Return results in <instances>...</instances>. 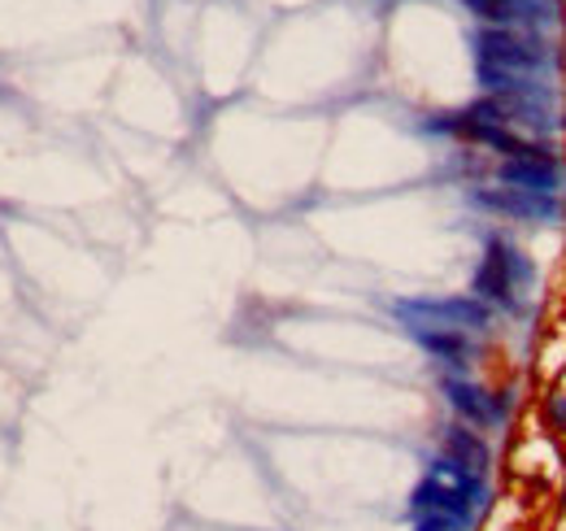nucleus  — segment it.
<instances>
[{
	"label": "nucleus",
	"mask_w": 566,
	"mask_h": 531,
	"mask_svg": "<svg viewBox=\"0 0 566 531\" xmlns=\"http://www.w3.org/2000/svg\"><path fill=\"white\" fill-rule=\"evenodd\" d=\"M549 66V49L536 35L514 27H489L475 35V74L489 92H523L541 87L536 74Z\"/></svg>",
	"instance_id": "obj_1"
},
{
	"label": "nucleus",
	"mask_w": 566,
	"mask_h": 531,
	"mask_svg": "<svg viewBox=\"0 0 566 531\" xmlns=\"http://www.w3.org/2000/svg\"><path fill=\"white\" fill-rule=\"evenodd\" d=\"M397 319L415 327H431V332H484L489 327V305L480 296H449V301H397L392 305Z\"/></svg>",
	"instance_id": "obj_2"
},
{
	"label": "nucleus",
	"mask_w": 566,
	"mask_h": 531,
	"mask_svg": "<svg viewBox=\"0 0 566 531\" xmlns=\"http://www.w3.org/2000/svg\"><path fill=\"white\" fill-rule=\"evenodd\" d=\"M532 283V266L523 262V253L505 240H489L484 262L475 270V296L496 301V305H514V296Z\"/></svg>",
	"instance_id": "obj_3"
},
{
	"label": "nucleus",
	"mask_w": 566,
	"mask_h": 531,
	"mask_svg": "<svg viewBox=\"0 0 566 531\" xmlns=\"http://www.w3.org/2000/svg\"><path fill=\"white\" fill-rule=\"evenodd\" d=\"M496 179L505 188H523V192H545L554 197L563 188V166L554 153H541V157H514V162H501L496 166Z\"/></svg>",
	"instance_id": "obj_4"
},
{
	"label": "nucleus",
	"mask_w": 566,
	"mask_h": 531,
	"mask_svg": "<svg viewBox=\"0 0 566 531\" xmlns=\"http://www.w3.org/2000/svg\"><path fill=\"white\" fill-rule=\"evenodd\" d=\"M475 205L496 209V214H510V218H558V214H563V200L558 197L523 192V188H489V192H475Z\"/></svg>",
	"instance_id": "obj_5"
},
{
	"label": "nucleus",
	"mask_w": 566,
	"mask_h": 531,
	"mask_svg": "<svg viewBox=\"0 0 566 531\" xmlns=\"http://www.w3.org/2000/svg\"><path fill=\"white\" fill-rule=\"evenodd\" d=\"M475 18L484 22H501V27H541L549 22L554 4L549 0H462Z\"/></svg>",
	"instance_id": "obj_6"
},
{
	"label": "nucleus",
	"mask_w": 566,
	"mask_h": 531,
	"mask_svg": "<svg viewBox=\"0 0 566 531\" xmlns=\"http://www.w3.org/2000/svg\"><path fill=\"white\" fill-rule=\"evenodd\" d=\"M444 397H449V405H453L471 427H493L496 418L505 414V400L489 397L484 388H475V384H467V379H444Z\"/></svg>",
	"instance_id": "obj_7"
},
{
	"label": "nucleus",
	"mask_w": 566,
	"mask_h": 531,
	"mask_svg": "<svg viewBox=\"0 0 566 531\" xmlns=\"http://www.w3.org/2000/svg\"><path fill=\"white\" fill-rule=\"evenodd\" d=\"M440 445H444V458L458 462L462 470H471V475H484L489 470V445L471 427H462V423L444 427V440Z\"/></svg>",
	"instance_id": "obj_8"
},
{
	"label": "nucleus",
	"mask_w": 566,
	"mask_h": 531,
	"mask_svg": "<svg viewBox=\"0 0 566 531\" xmlns=\"http://www.w3.org/2000/svg\"><path fill=\"white\" fill-rule=\"evenodd\" d=\"M415 340L423 344L427 353L444 357V362H462V357L471 353V344H467V335L462 332H431V327H415Z\"/></svg>",
	"instance_id": "obj_9"
},
{
	"label": "nucleus",
	"mask_w": 566,
	"mask_h": 531,
	"mask_svg": "<svg viewBox=\"0 0 566 531\" xmlns=\"http://www.w3.org/2000/svg\"><path fill=\"white\" fill-rule=\"evenodd\" d=\"M415 531H467V519H453V514H419V528Z\"/></svg>",
	"instance_id": "obj_10"
},
{
	"label": "nucleus",
	"mask_w": 566,
	"mask_h": 531,
	"mask_svg": "<svg viewBox=\"0 0 566 531\" xmlns=\"http://www.w3.org/2000/svg\"><path fill=\"white\" fill-rule=\"evenodd\" d=\"M545 418L554 431H566V393H549L545 397Z\"/></svg>",
	"instance_id": "obj_11"
}]
</instances>
